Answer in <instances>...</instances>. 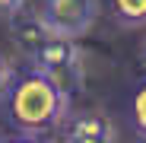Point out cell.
<instances>
[{
  "label": "cell",
  "mask_w": 146,
  "mask_h": 143,
  "mask_svg": "<svg viewBox=\"0 0 146 143\" xmlns=\"http://www.w3.org/2000/svg\"><path fill=\"white\" fill-rule=\"evenodd\" d=\"M10 121L19 134L26 137H41L48 130H54L64 124L70 95H64L48 76H41L38 70L19 76L10 86Z\"/></svg>",
  "instance_id": "6da1fadb"
},
{
  "label": "cell",
  "mask_w": 146,
  "mask_h": 143,
  "mask_svg": "<svg viewBox=\"0 0 146 143\" xmlns=\"http://www.w3.org/2000/svg\"><path fill=\"white\" fill-rule=\"evenodd\" d=\"M29 61H32V70L48 76L64 95H73L83 86V51H80L76 38L51 35Z\"/></svg>",
  "instance_id": "7a4b0ae2"
},
{
  "label": "cell",
  "mask_w": 146,
  "mask_h": 143,
  "mask_svg": "<svg viewBox=\"0 0 146 143\" xmlns=\"http://www.w3.org/2000/svg\"><path fill=\"white\" fill-rule=\"evenodd\" d=\"M38 16L54 35L80 38L92 29L95 16H99V0H44Z\"/></svg>",
  "instance_id": "3957f363"
},
{
  "label": "cell",
  "mask_w": 146,
  "mask_h": 143,
  "mask_svg": "<svg viewBox=\"0 0 146 143\" xmlns=\"http://www.w3.org/2000/svg\"><path fill=\"white\" fill-rule=\"evenodd\" d=\"M64 143H117V127L102 111H76L60 124Z\"/></svg>",
  "instance_id": "277c9868"
},
{
  "label": "cell",
  "mask_w": 146,
  "mask_h": 143,
  "mask_svg": "<svg viewBox=\"0 0 146 143\" xmlns=\"http://www.w3.org/2000/svg\"><path fill=\"white\" fill-rule=\"evenodd\" d=\"M10 32H13V41L19 45V51L29 54V57H32V54H35L51 35H54L51 29L44 26L41 16H32V13H26V10L16 13V16L10 19Z\"/></svg>",
  "instance_id": "5b68a950"
},
{
  "label": "cell",
  "mask_w": 146,
  "mask_h": 143,
  "mask_svg": "<svg viewBox=\"0 0 146 143\" xmlns=\"http://www.w3.org/2000/svg\"><path fill=\"white\" fill-rule=\"evenodd\" d=\"M111 10L121 26H146V0H111Z\"/></svg>",
  "instance_id": "8992f818"
},
{
  "label": "cell",
  "mask_w": 146,
  "mask_h": 143,
  "mask_svg": "<svg viewBox=\"0 0 146 143\" xmlns=\"http://www.w3.org/2000/svg\"><path fill=\"white\" fill-rule=\"evenodd\" d=\"M130 111H133V127L146 137V83H140V89L133 92V105H130Z\"/></svg>",
  "instance_id": "52a82bcc"
},
{
  "label": "cell",
  "mask_w": 146,
  "mask_h": 143,
  "mask_svg": "<svg viewBox=\"0 0 146 143\" xmlns=\"http://www.w3.org/2000/svg\"><path fill=\"white\" fill-rule=\"evenodd\" d=\"M26 10V0H0V19H13Z\"/></svg>",
  "instance_id": "ba28073f"
},
{
  "label": "cell",
  "mask_w": 146,
  "mask_h": 143,
  "mask_svg": "<svg viewBox=\"0 0 146 143\" xmlns=\"http://www.w3.org/2000/svg\"><path fill=\"white\" fill-rule=\"evenodd\" d=\"M0 92H10V67L3 57H0Z\"/></svg>",
  "instance_id": "9c48e42d"
},
{
  "label": "cell",
  "mask_w": 146,
  "mask_h": 143,
  "mask_svg": "<svg viewBox=\"0 0 146 143\" xmlns=\"http://www.w3.org/2000/svg\"><path fill=\"white\" fill-rule=\"evenodd\" d=\"M10 143H48V140H41V137H16Z\"/></svg>",
  "instance_id": "30bf717a"
},
{
  "label": "cell",
  "mask_w": 146,
  "mask_h": 143,
  "mask_svg": "<svg viewBox=\"0 0 146 143\" xmlns=\"http://www.w3.org/2000/svg\"><path fill=\"white\" fill-rule=\"evenodd\" d=\"M140 64H143V70H146V38H143V45H140Z\"/></svg>",
  "instance_id": "8fae6325"
}]
</instances>
